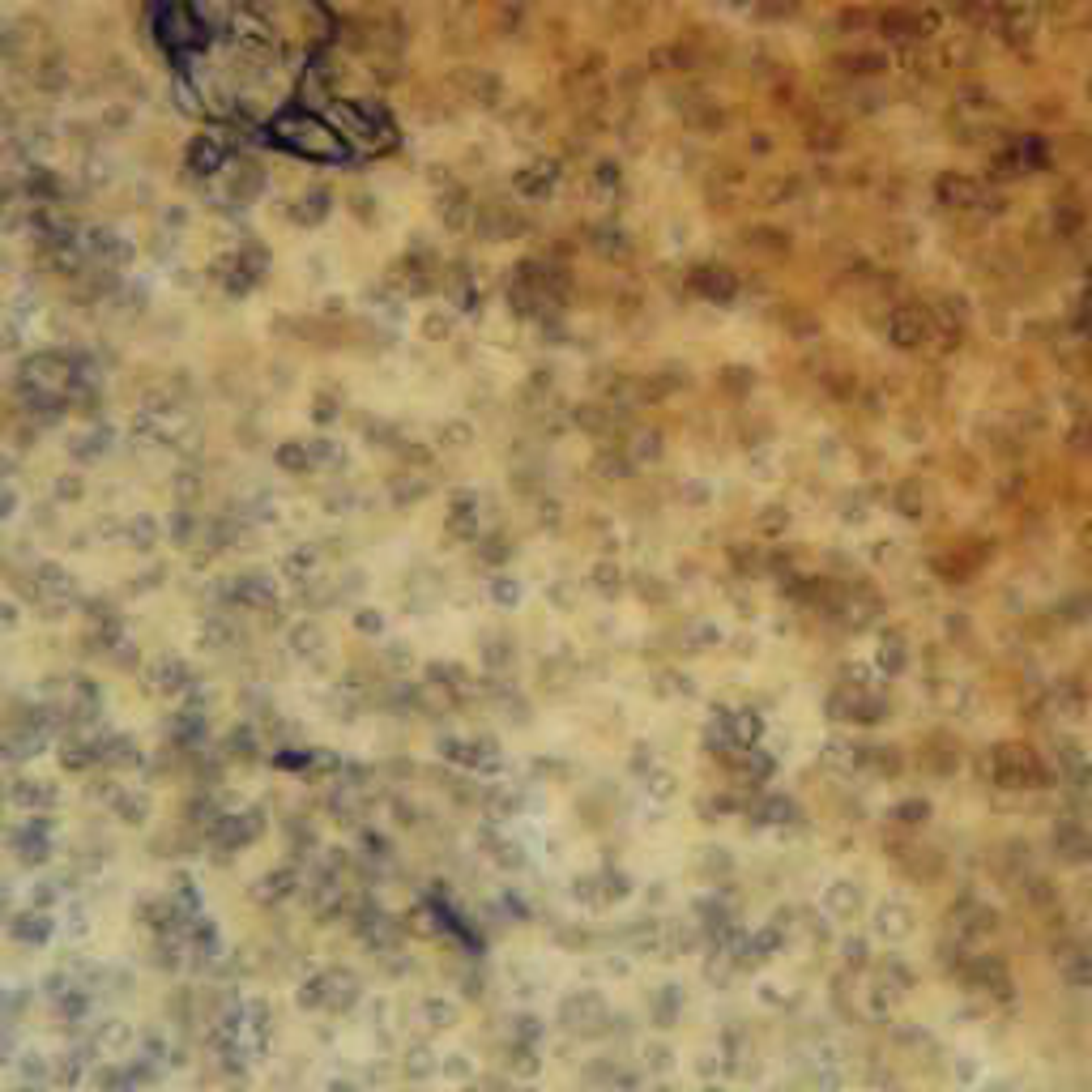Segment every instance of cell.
<instances>
[{
	"mask_svg": "<svg viewBox=\"0 0 1092 1092\" xmlns=\"http://www.w3.org/2000/svg\"><path fill=\"white\" fill-rule=\"evenodd\" d=\"M269 145L290 150V154L308 158V163H333V166L354 163V150L346 145V137L333 124L320 120V116H312L308 107H290L282 116H274L269 120Z\"/></svg>",
	"mask_w": 1092,
	"mask_h": 1092,
	"instance_id": "6da1fadb",
	"label": "cell"
},
{
	"mask_svg": "<svg viewBox=\"0 0 1092 1092\" xmlns=\"http://www.w3.org/2000/svg\"><path fill=\"white\" fill-rule=\"evenodd\" d=\"M150 26H154V39L166 47V55L176 65L210 43V26H205L192 0H150Z\"/></svg>",
	"mask_w": 1092,
	"mask_h": 1092,
	"instance_id": "7a4b0ae2",
	"label": "cell"
},
{
	"mask_svg": "<svg viewBox=\"0 0 1092 1092\" xmlns=\"http://www.w3.org/2000/svg\"><path fill=\"white\" fill-rule=\"evenodd\" d=\"M68 385H78L73 350H39L22 363V393H65Z\"/></svg>",
	"mask_w": 1092,
	"mask_h": 1092,
	"instance_id": "3957f363",
	"label": "cell"
},
{
	"mask_svg": "<svg viewBox=\"0 0 1092 1092\" xmlns=\"http://www.w3.org/2000/svg\"><path fill=\"white\" fill-rule=\"evenodd\" d=\"M269 188V171L261 158L252 154H239L227 163V171H222V201L231 205V210H248V205H256V201L265 197Z\"/></svg>",
	"mask_w": 1092,
	"mask_h": 1092,
	"instance_id": "277c9868",
	"label": "cell"
},
{
	"mask_svg": "<svg viewBox=\"0 0 1092 1092\" xmlns=\"http://www.w3.org/2000/svg\"><path fill=\"white\" fill-rule=\"evenodd\" d=\"M525 227H530V218L521 214V205H512V201H483L474 214V231L478 239H517V235H525Z\"/></svg>",
	"mask_w": 1092,
	"mask_h": 1092,
	"instance_id": "5b68a950",
	"label": "cell"
},
{
	"mask_svg": "<svg viewBox=\"0 0 1092 1092\" xmlns=\"http://www.w3.org/2000/svg\"><path fill=\"white\" fill-rule=\"evenodd\" d=\"M448 90H453L457 99L474 103V107H496L499 94H504V81H499V73H491V68L457 65L453 73H448Z\"/></svg>",
	"mask_w": 1092,
	"mask_h": 1092,
	"instance_id": "8992f818",
	"label": "cell"
},
{
	"mask_svg": "<svg viewBox=\"0 0 1092 1092\" xmlns=\"http://www.w3.org/2000/svg\"><path fill=\"white\" fill-rule=\"evenodd\" d=\"M227 163H231V150L218 141V133H197L188 137V150H184V166L192 171L197 179H210V176H222L227 171Z\"/></svg>",
	"mask_w": 1092,
	"mask_h": 1092,
	"instance_id": "52a82bcc",
	"label": "cell"
},
{
	"mask_svg": "<svg viewBox=\"0 0 1092 1092\" xmlns=\"http://www.w3.org/2000/svg\"><path fill=\"white\" fill-rule=\"evenodd\" d=\"M559 158H534L530 166H517V176H512V188H517V197L525 201H546L555 192V184H559Z\"/></svg>",
	"mask_w": 1092,
	"mask_h": 1092,
	"instance_id": "ba28073f",
	"label": "cell"
},
{
	"mask_svg": "<svg viewBox=\"0 0 1092 1092\" xmlns=\"http://www.w3.org/2000/svg\"><path fill=\"white\" fill-rule=\"evenodd\" d=\"M436 214H440V222H444V231H448V235L470 231V227H474V214H478L474 192H470L465 184L444 188L440 197H436Z\"/></svg>",
	"mask_w": 1092,
	"mask_h": 1092,
	"instance_id": "9c48e42d",
	"label": "cell"
},
{
	"mask_svg": "<svg viewBox=\"0 0 1092 1092\" xmlns=\"http://www.w3.org/2000/svg\"><path fill=\"white\" fill-rule=\"evenodd\" d=\"M18 192H22L31 205H60V201H65V179L55 176L52 166L31 163L22 176H18Z\"/></svg>",
	"mask_w": 1092,
	"mask_h": 1092,
	"instance_id": "30bf717a",
	"label": "cell"
},
{
	"mask_svg": "<svg viewBox=\"0 0 1092 1092\" xmlns=\"http://www.w3.org/2000/svg\"><path fill=\"white\" fill-rule=\"evenodd\" d=\"M333 214V192L325 184H312L308 192H299L295 201H287V218L295 222V227H320V222Z\"/></svg>",
	"mask_w": 1092,
	"mask_h": 1092,
	"instance_id": "8fae6325",
	"label": "cell"
},
{
	"mask_svg": "<svg viewBox=\"0 0 1092 1092\" xmlns=\"http://www.w3.org/2000/svg\"><path fill=\"white\" fill-rule=\"evenodd\" d=\"M31 81L43 94H55V90H65V81H68V68H65V60L60 55H39V65L31 68Z\"/></svg>",
	"mask_w": 1092,
	"mask_h": 1092,
	"instance_id": "7c38bea8",
	"label": "cell"
},
{
	"mask_svg": "<svg viewBox=\"0 0 1092 1092\" xmlns=\"http://www.w3.org/2000/svg\"><path fill=\"white\" fill-rule=\"evenodd\" d=\"M367 73H372V81H380V86H398V81L406 78V60H401V52H375V55H367Z\"/></svg>",
	"mask_w": 1092,
	"mask_h": 1092,
	"instance_id": "4fadbf2b",
	"label": "cell"
},
{
	"mask_svg": "<svg viewBox=\"0 0 1092 1092\" xmlns=\"http://www.w3.org/2000/svg\"><path fill=\"white\" fill-rule=\"evenodd\" d=\"M239 265L248 269V274L256 277V282H265L269 269H274V252H269L261 239H243L239 243Z\"/></svg>",
	"mask_w": 1092,
	"mask_h": 1092,
	"instance_id": "5bb4252c",
	"label": "cell"
},
{
	"mask_svg": "<svg viewBox=\"0 0 1092 1092\" xmlns=\"http://www.w3.org/2000/svg\"><path fill=\"white\" fill-rule=\"evenodd\" d=\"M419 333L427 337V342H453L457 316L448 308H427V316L419 320Z\"/></svg>",
	"mask_w": 1092,
	"mask_h": 1092,
	"instance_id": "9a60e30c",
	"label": "cell"
},
{
	"mask_svg": "<svg viewBox=\"0 0 1092 1092\" xmlns=\"http://www.w3.org/2000/svg\"><path fill=\"white\" fill-rule=\"evenodd\" d=\"M171 94H176V107L184 111V116H192V120H201V116H210V111H205V99H201V90H197V81H184V78H176V86H171Z\"/></svg>",
	"mask_w": 1092,
	"mask_h": 1092,
	"instance_id": "2e32d148",
	"label": "cell"
},
{
	"mask_svg": "<svg viewBox=\"0 0 1092 1092\" xmlns=\"http://www.w3.org/2000/svg\"><path fill=\"white\" fill-rule=\"evenodd\" d=\"M346 205H350V218L363 222V227H375V222H380V201H375V192H367V188L363 192L354 188L350 197H346Z\"/></svg>",
	"mask_w": 1092,
	"mask_h": 1092,
	"instance_id": "e0dca14e",
	"label": "cell"
},
{
	"mask_svg": "<svg viewBox=\"0 0 1092 1092\" xmlns=\"http://www.w3.org/2000/svg\"><path fill=\"white\" fill-rule=\"evenodd\" d=\"M337 414H342V393H337V388H320L316 398H312V419L333 423Z\"/></svg>",
	"mask_w": 1092,
	"mask_h": 1092,
	"instance_id": "ac0fdd59",
	"label": "cell"
},
{
	"mask_svg": "<svg viewBox=\"0 0 1092 1092\" xmlns=\"http://www.w3.org/2000/svg\"><path fill=\"white\" fill-rule=\"evenodd\" d=\"M277 465H282V470H295V474H299V470H308V465H312L308 444H299V440L282 444V448H277Z\"/></svg>",
	"mask_w": 1092,
	"mask_h": 1092,
	"instance_id": "d6986e66",
	"label": "cell"
},
{
	"mask_svg": "<svg viewBox=\"0 0 1092 1092\" xmlns=\"http://www.w3.org/2000/svg\"><path fill=\"white\" fill-rule=\"evenodd\" d=\"M129 124H133V107H129L124 99L111 103V107L103 111V129H129Z\"/></svg>",
	"mask_w": 1092,
	"mask_h": 1092,
	"instance_id": "ffe728a7",
	"label": "cell"
},
{
	"mask_svg": "<svg viewBox=\"0 0 1092 1092\" xmlns=\"http://www.w3.org/2000/svg\"><path fill=\"white\" fill-rule=\"evenodd\" d=\"M427 184L436 188V192L453 188L457 184V179H453V166H448V163H427Z\"/></svg>",
	"mask_w": 1092,
	"mask_h": 1092,
	"instance_id": "44dd1931",
	"label": "cell"
},
{
	"mask_svg": "<svg viewBox=\"0 0 1092 1092\" xmlns=\"http://www.w3.org/2000/svg\"><path fill=\"white\" fill-rule=\"evenodd\" d=\"M594 184H602V188L619 184V166L610 163V158H602V163H594Z\"/></svg>",
	"mask_w": 1092,
	"mask_h": 1092,
	"instance_id": "7402d4cb",
	"label": "cell"
},
{
	"mask_svg": "<svg viewBox=\"0 0 1092 1092\" xmlns=\"http://www.w3.org/2000/svg\"><path fill=\"white\" fill-rule=\"evenodd\" d=\"M308 453H312V461H337V457H342L333 440H312V444H308Z\"/></svg>",
	"mask_w": 1092,
	"mask_h": 1092,
	"instance_id": "603a6c76",
	"label": "cell"
},
{
	"mask_svg": "<svg viewBox=\"0 0 1092 1092\" xmlns=\"http://www.w3.org/2000/svg\"><path fill=\"white\" fill-rule=\"evenodd\" d=\"M470 436H474V431L465 427V423H448V427H444V440H448V448H461V444H470Z\"/></svg>",
	"mask_w": 1092,
	"mask_h": 1092,
	"instance_id": "cb8c5ba5",
	"label": "cell"
},
{
	"mask_svg": "<svg viewBox=\"0 0 1092 1092\" xmlns=\"http://www.w3.org/2000/svg\"><path fill=\"white\" fill-rule=\"evenodd\" d=\"M320 316H325V320H346V299L342 295H329L325 303H320Z\"/></svg>",
	"mask_w": 1092,
	"mask_h": 1092,
	"instance_id": "d4e9b609",
	"label": "cell"
},
{
	"mask_svg": "<svg viewBox=\"0 0 1092 1092\" xmlns=\"http://www.w3.org/2000/svg\"><path fill=\"white\" fill-rule=\"evenodd\" d=\"M171 248H176V243H171V235H158V243H150V256L166 261V256H171Z\"/></svg>",
	"mask_w": 1092,
	"mask_h": 1092,
	"instance_id": "484cf974",
	"label": "cell"
},
{
	"mask_svg": "<svg viewBox=\"0 0 1092 1092\" xmlns=\"http://www.w3.org/2000/svg\"><path fill=\"white\" fill-rule=\"evenodd\" d=\"M163 222H166V227H184V222H188V210H184V205H171V210L163 214Z\"/></svg>",
	"mask_w": 1092,
	"mask_h": 1092,
	"instance_id": "4316f807",
	"label": "cell"
},
{
	"mask_svg": "<svg viewBox=\"0 0 1092 1092\" xmlns=\"http://www.w3.org/2000/svg\"><path fill=\"white\" fill-rule=\"evenodd\" d=\"M176 287H197V274H192V269H179V274H176Z\"/></svg>",
	"mask_w": 1092,
	"mask_h": 1092,
	"instance_id": "83f0119b",
	"label": "cell"
},
{
	"mask_svg": "<svg viewBox=\"0 0 1092 1092\" xmlns=\"http://www.w3.org/2000/svg\"><path fill=\"white\" fill-rule=\"evenodd\" d=\"M9 120H13V111L5 107V99H0V124H9Z\"/></svg>",
	"mask_w": 1092,
	"mask_h": 1092,
	"instance_id": "f1b7e54d",
	"label": "cell"
}]
</instances>
